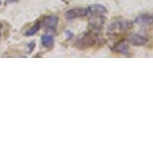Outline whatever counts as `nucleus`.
<instances>
[{
	"label": "nucleus",
	"mask_w": 153,
	"mask_h": 153,
	"mask_svg": "<svg viewBox=\"0 0 153 153\" xmlns=\"http://www.w3.org/2000/svg\"><path fill=\"white\" fill-rule=\"evenodd\" d=\"M40 27H41V23L40 22H37L36 24H34L32 27H30L26 32H25V36H33L38 32Z\"/></svg>",
	"instance_id": "9b49d317"
},
{
	"label": "nucleus",
	"mask_w": 153,
	"mask_h": 153,
	"mask_svg": "<svg viewBox=\"0 0 153 153\" xmlns=\"http://www.w3.org/2000/svg\"><path fill=\"white\" fill-rule=\"evenodd\" d=\"M97 30L92 29L89 32L83 34L82 36H80L78 40H77V47L80 49H87L89 47H92L95 43L98 41V35L96 34Z\"/></svg>",
	"instance_id": "f257e3e1"
},
{
	"label": "nucleus",
	"mask_w": 153,
	"mask_h": 153,
	"mask_svg": "<svg viewBox=\"0 0 153 153\" xmlns=\"http://www.w3.org/2000/svg\"><path fill=\"white\" fill-rule=\"evenodd\" d=\"M57 24H58V18L55 15L47 16L43 20V25L46 28H55Z\"/></svg>",
	"instance_id": "1a4fd4ad"
},
{
	"label": "nucleus",
	"mask_w": 153,
	"mask_h": 153,
	"mask_svg": "<svg viewBox=\"0 0 153 153\" xmlns=\"http://www.w3.org/2000/svg\"><path fill=\"white\" fill-rule=\"evenodd\" d=\"M41 42L42 45L45 46V47H50L54 43V36L51 35V34H45L41 37Z\"/></svg>",
	"instance_id": "9d476101"
},
{
	"label": "nucleus",
	"mask_w": 153,
	"mask_h": 153,
	"mask_svg": "<svg viewBox=\"0 0 153 153\" xmlns=\"http://www.w3.org/2000/svg\"><path fill=\"white\" fill-rule=\"evenodd\" d=\"M111 49L114 53L121 54L124 56L130 55V49H129V44L127 40H121V41L117 42Z\"/></svg>",
	"instance_id": "7ed1b4c3"
},
{
	"label": "nucleus",
	"mask_w": 153,
	"mask_h": 153,
	"mask_svg": "<svg viewBox=\"0 0 153 153\" xmlns=\"http://www.w3.org/2000/svg\"><path fill=\"white\" fill-rule=\"evenodd\" d=\"M88 14L87 9L84 8H72L66 11L65 18L67 20H73L76 18H81V17H85Z\"/></svg>",
	"instance_id": "20e7f679"
},
{
	"label": "nucleus",
	"mask_w": 153,
	"mask_h": 153,
	"mask_svg": "<svg viewBox=\"0 0 153 153\" xmlns=\"http://www.w3.org/2000/svg\"><path fill=\"white\" fill-rule=\"evenodd\" d=\"M135 23L139 25H151L153 24V13H143L135 18Z\"/></svg>",
	"instance_id": "423d86ee"
},
{
	"label": "nucleus",
	"mask_w": 153,
	"mask_h": 153,
	"mask_svg": "<svg viewBox=\"0 0 153 153\" xmlns=\"http://www.w3.org/2000/svg\"><path fill=\"white\" fill-rule=\"evenodd\" d=\"M87 9L88 14H90L91 16H98V15H104L107 12V9L103 6V5L96 4V5H91L89 6Z\"/></svg>",
	"instance_id": "0eeeda50"
},
{
	"label": "nucleus",
	"mask_w": 153,
	"mask_h": 153,
	"mask_svg": "<svg viewBox=\"0 0 153 153\" xmlns=\"http://www.w3.org/2000/svg\"><path fill=\"white\" fill-rule=\"evenodd\" d=\"M0 3H1V2H0Z\"/></svg>",
	"instance_id": "f8f14e48"
},
{
	"label": "nucleus",
	"mask_w": 153,
	"mask_h": 153,
	"mask_svg": "<svg viewBox=\"0 0 153 153\" xmlns=\"http://www.w3.org/2000/svg\"><path fill=\"white\" fill-rule=\"evenodd\" d=\"M105 22V17L103 15H98V16H92L89 23H90V26L92 29L94 30H99L101 29V27L103 26Z\"/></svg>",
	"instance_id": "6e6552de"
},
{
	"label": "nucleus",
	"mask_w": 153,
	"mask_h": 153,
	"mask_svg": "<svg viewBox=\"0 0 153 153\" xmlns=\"http://www.w3.org/2000/svg\"><path fill=\"white\" fill-rule=\"evenodd\" d=\"M132 27H133V22L132 21H129V20H125V19L116 20V21H113L109 24L108 33L115 35V34L121 32H125V31L131 29Z\"/></svg>",
	"instance_id": "f03ea898"
},
{
	"label": "nucleus",
	"mask_w": 153,
	"mask_h": 153,
	"mask_svg": "<svg viewBox=\"0 0 153 153\" xmlns=\"http://www.w3.org/2000/svg\"><path fill=\"white\" fill-rule=\"evenodd\" d=\"M0 36H1V35H0Z\"/></svg>",
	"instance_id": "ddd939ff"
},
{
	"label": "nucleus",
	"mask_w": 153,
	"mask_h": 153,
	"mask_svg": "<svg viewBox=\"0 0 153 153\" xmlns=\"http://www.w3.org/2000/svg\"><path fill=\"white\" fill-rule=\"evenodd\" d=\"M127 41L134 46H143L148 42V38L145 35H143V34L134 33L128 37Z\"/></svg>",
	"instance_id": "39448f33"
}]
</instances>
